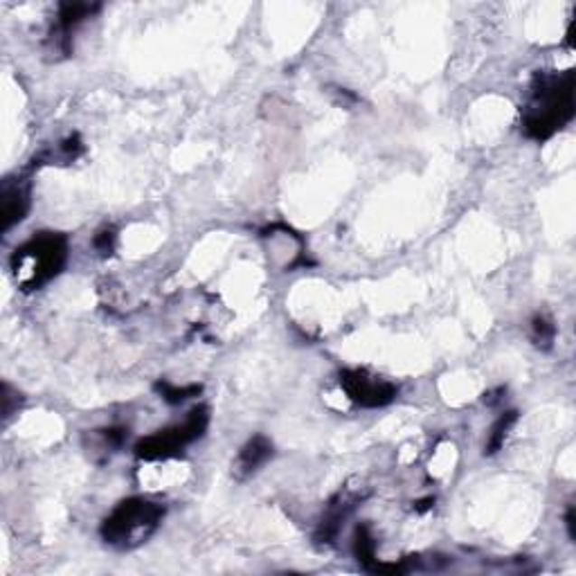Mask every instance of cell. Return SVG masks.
<instances>
[{
    "instance_id": "5",
    "label": "cell",
    "mask_w": 576,
    "mask_h": 576,
    "mask_svg": "<svg viewBox=\"0 0 576 576\" xmlns=\"http://www.w3.org/2000/svg\"><path fill=\"white\" fill-rule=\"evenodd\" d=\"M340 387L361 408H385L399 394V387L367 370H345L340 374Z\"/></svg>"
},
{
    "instance_id": "3",
    "label": "cell",
    "mask_w": 576,
    "mask_h": 576,
    "mask_svg": "<svg viewBox=\"0 0 576 576\" xmlns=\"http://www.w3.org/2000/svg\"><path fill=\"white\" fill-rule=\"evenodd\" d=\"M165 518V506L149 497H127L119 502L101 523V538L106 545L119 552L145 545Z\"/></svg>"
},
{
    "instance_id": "4",
    "label": "cell",
    "mask_w": 576,
    "mask_h": 576,
    "mask_svg": "<svg viewBox=\"0 0 576 576\" xmlns=\"http://www.w3.org/2000/svg\"><path fill=\"white\" fill-rule=\"evenodd\" d=\"M210 426V410L205 405L194 408L183 423L169 426L165 430L154 432L136 444V455L145 462H158V459L178 458L187 446L201 439Z\"/></svg>"
},
{
    "instance_id": "6",
    "label": "cell",
    "mask_w": 576,
    "mask_h": 576,
    "mask_svg": "<svg viewBox=\"0 0 576 576\" xmlns=\"http://www.w3.org/2000/svg\"><path fill=\"white\" fill-rule=\"evenodd\" d=\"M273 441L264 435H257L252 439H248L243 444V449L239 450L237 462H234V477L237 480H248L250 476H255L270 458H273Z\"/></svg>"
},
{
    "instance_id": "14",
    "label": "cell",
    "mask_w": 576,
    "mask_h": 576,
    "mask_svg": "<svg viewBox=\"0 0 576 576\" xmlns=\"http://www.w3.org/2000/svg\"><path fill=\"white\" fill-rule=\"evenodd\" d=\"M565 524H568V532H570V538H576V534H574V509L572 506H570L568 509V515H565Z\"/></svg>"
},
{
    "instance_id": "2",
    "label": "cell",
    "mask_w": 576,
    "mask_h": 576,
    "mask_svg": "<svg viewBox=\"0 0 576 576\" xmlns=\"http://www.w3.org/2000/svg\"><path fill=\"white\" fill-rule=\"evenodd\" d=\"M68 261V239L59 232H39L16 248L9 260L18 288L30 293L52 282Z\"/></svg>"
},
{
    "instance_id": "13",
    "label": "cell",
    "mask_w": 576,
    "mask_h": 576,
    "mask_svg": "<svg viewBox=\"0 0 576 576\" xmlns=\"http://www.w3.org/2000/svg\"><path fill=\"white\" fill-rule=\"evenodd\" d=\"M113 246H115V232H113V230H104V232H99L95 237V248L101 252V255H110Z\"/></svg>"
},
{
    "instance_id": "8",
    "label": "cell",
    "mask_w": 576,
    "mask_h": 576,
    "mask_svg": "<svg viewBox=\"0 0 576 576\" xmlns=\"http://www.w3.org/2000/svg\"><path fill=\"white\" fill-rule=\"evenodd\" d=\"M97 12V5H86V3H63L59 7V21H57V36L61 41H68V34L80 25L81 21H86L89 16H93Z\"/></svg>"
},
{
    "instance_id": "9",
    "label": "cell",
    "mask_w": 576,
    "mask_h": 576,
    "mask_svg": "<svg viewBox=\"0 0 576 576\" xmlns=\"http://www.w3.org/2000/svg\"><path fill=\"white\" fill-rule=\"evenodd\" d=\"M515 419H518V412H515V410H509V412H505L496 423H493L491 432H488L486 446H484V455H496L497 450L505 446V439L506 435H509L511 426L515 423Z\"/></svg>"
},
{
    "instance_id": "10",
    "label": "cell",
    "mask_w": 576,
    "mask_h": 576,
    "mask_svg": "<svg viewBox=\"0 0 576 576\" xmlns=\"http://www.w3.org/2000/svg\"><path fill=\"white\" fill-rule=\"evenodd\" d=\"M354 554H356V559L361 561L367 570H370L372 563H374L376 543L367 524H361V527L356 529V536H354Z\"/></svg>"
},
{
    "instance_id": "1",
    "label": "cell",
    "mask_w": 576,
    "mask_h": 576,
    "mask_svg": "<svg viewBox=\"0 0 576 576\" xmlns=\"http://www.w3.org/2000/svg\"><path fill=\"white\" fill-rule=\"evenodd\" d=\"M574 118V71L536 72L529 84L523 128L534 140H547Z\"/></svg>"
},
{
    "instance_id": "12",
    "label": "cell",
    "mask_w": 576,
    "mask_h": 576,
    "mask_svg": "<svg viewBox=\"0 0 576 576\" xmlns=\"http://www.w3.org/2000/svg\"><path fill=\"white\" fill-rule=\"evenodd\" d=\"M156 390L160 392V396H163L167 403L172 405H178L183 403V401L192 399V396H196L198 392H201V385H190V387H174L169 383H156Z\"/></svg>"
},
{
    "instance_id": "11",
    "label": "cell",
    "mask_w": 576,
    "mask_h": 576,
    "mask_svg": "<svg viewBox=\"0 0 576 576\" xmlns=\"http://www.w3.org/2000/svg\"><path fill=\"white\" fill-rule=\"evenodd\" d=\"M556 338V326L545 316H536L532 320V340L538 347H550Z\"/></svg>"
},
{
    "instance_id": "7",
    "label": "cell",
    "mask_w": 576,
    "mask_h": 576,
    "mask_svg": "<svg viewBox=\"0 0 576 576\" xmlns=\"http://www.w3.org/2000/svg\"><path fill=\"white\" fill-rule=\"evenodd\" d=\"M3 230H12L14 225L21 223L25 219L27 210H30V185L23 181H5L3 194Z\"/></svg>"
}]
</instances>
